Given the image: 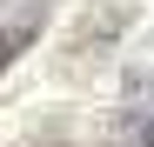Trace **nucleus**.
Listing matches in <instances>:
<instances>
[{"instance_id": "1", "label": "nucleus", "mask_w": 154, "mask_h": 147, "mask_svg": "<svg viewBox=\"0 0 154 147\" xmlns=\"http://www.w3.org/2000/svg\"><path fill=\"white\" fill-rule=\"evenodd\" d=\"M47 27V0H0V67H14Z\"/></svg>"}, {"instance_id": "3", "label": "nucleus", "mask_w": 154, "mask_h": 147, "mask_svg": "<svg viewBox=\"0 0 154 147\" xmlns=\"http://www.w3.org/2000/svg\"><path fill=\"white\" fill-rule=\"evenodd\" d=\"M27 147H67V127H40V134H34Z\"/></svg>"}, {"instance_id": "2", "label": "nucleus", "mask_w": 154, "mask_h": 147, "mask_svg": "<svg viewBox=\"0 0 154 147\" xmlns=\"http://www.w3.org/2000/svg\"><path fill=\"white\" fill-rule=\"evenodd\" d=\"M107 147H154V107L141 100V87L127 94V107H121V120L107 127Z\"/></svg>"}]
</instances>
